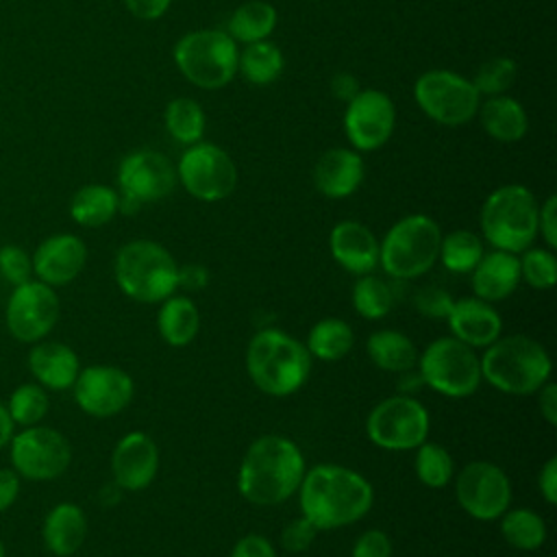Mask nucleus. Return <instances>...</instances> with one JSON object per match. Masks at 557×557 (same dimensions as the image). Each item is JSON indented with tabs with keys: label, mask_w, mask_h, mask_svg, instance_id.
<instances>
[{
	"label": "nucleus",
	"mask_w": 557,
	"mask_h": 557,
	"mask_svg": "<svg viewBox=\"0 0 557 557\" xmlns=\"http://www.w3.org/2000/svg\"><path fill=\"white\" fill-rule=\"evenodd\" d=\"M298 492L302 516L318 531L361 520L374 500L372 485L366 476L335 463H320L305 472Z\"/></svg>",
	"instance_id": "1"
},
{
	"label": "nucleus",
	"mask_w": 557,
	"mask_h": 557,
	"mask_svg": "<svg viewBox=\"0 0 557 557\" xmlns=\"http://www.w3.org/2000/svg\"><path fill=\"white\" fill-rule=\"evenodd\" d=\"M305 476L300 448L283 435L257 437L239 466L237 490L255 505H278L287 500Z\"/></svg>",
	"instance_id": "2"
},
{
	"label": "nucleus",
	"mask_w": 557,
	"mask_h": 557,
	"mask_svg": "<svg viewBox=\"0 0 557 557\" xmlns=\"http://www.w3.org/2000/svg\"><path fill=\"white\" fill-rule=\"evenodd\" d=\"M246 370L261 392L289 396L307 383L311 355L292 335L278 329H263L248 344Z\"/></svg>",
	"instance_id": "3"
},
{
	"label": "nucleus",
	"mask_w": 557,
	"mask_h": 557,
	"mask_svg": "<svg viewBox=\"0 0 557 557\" xmlns=\"http://www.w3.org/2000/svg\"><path fill=\"white\" fill-rule=\"evenodd\" d=\"M481 379L492 387L527 396L537 392L550 376L553 363L546 348L529 335H507L485 346L479 357Z\"/></svg>",
	"instance_id": "4"
},
{
	"label": "nucleus",
	"mask_w": 557,
	"mask_h": 557,
	"mask_svg": "<svg viewBox=\"0 0 557 557\" xmlns=\"http://www.w3.org/2000/svg\"><path fill=\"white\" fill-rule=\"evenodd\" d=\"M117 287L137 302H163L174 294L178 265L157 242L133 239L124 244L113 261Z\"/></svg>",
	"instance_id": "5"
},
{
	"label": "nucleus",
	"mask_w": 557,
	"mask_h": 557,
	"mask_svg": "<svg viewBox=\"0 0 557 557\" xmlns=\"http://www.w3.org/2000/svg\"><path fill=\"white\" fill-rule=\"evenodd\" d=\"M537 211L540 205L529 187L503 185L481 207V233L496 250L522 252L537 237Z\"/></svg>",
	"instance_id": "6"
},
{
	"label": "nucleus",
	"mask_w": 557,
	"mask_h": 557,
	"mask_svg": "<svg viewBox=\"0 0 557 557\" xmlns=\"http://www.w3.org/2000/svg\"><path fill=\"white\" fill-rule=\"evenodd\" d=\"M442 231L433 218L411 213L400 218L379 244V263L385 274L409 281L433 268L440 255Z\"/></svg>",
	"instance_id": "7"
},
{
	"label": "nucleus",
	"mask_w": 557,
	"mask_h": 557,
	"mask_svg": "<svg viewBox=\"0 0 557 557\" xmlns=\"http://www.w3.org/2000/svg\"><path fill=\"white\" fill-rule=\"evenodd\" d=\"M239 50L226 30L200 28L185 33L174 46L181 74L200 89H220L237 74Z\"/></svg>",
	"instance_id": "8"
},
{
	"label": "nucleus",
	"mask_w": 557,
	"mask_h": 557,
	"mask_svg": "<svg viewBox=\"0 0 557 557\" xmlns=\"http://www.w3.org/2000/svg\"><path fill=\"white\" fill-rule=\"evenodd\" d=\"M420 379L448 398H466L481 383V363L474 348L457 337H440L420 355Z\"/></svg>",
	"instance_id": "9"
},
{
	"label": "nucleus",
	"mask_w": 557,
	"mask_h": 557,
	"mask_svg": "<svg viewBox=\"0 0 557 557\" xmlns=\"http://www.w3.org/2000/svg\"><path fill=\"white\" fill-rule=\"evenodd\" d=\"M418 107L442 126L470 122L481 104V96L470 78L450 70H426L413 85Z\"/></svg>",
	"instance_id": "10"
},
{
	"label": "nucleus",
	"mask_w": 557,
	"mask_h": 557,
	"mask_svg": "<svg viewBox=\"0 0 557 557\" xmlns=\"http://www.w3.org/2000/svg\"><path fill=\"white\" fill-rule=\"evenodd\" d=\"M176 185V170L157 150H133L117 168V211L135 213L144 202L165 198Z\"/></svg>",
	"instance_id": "11"
},
{
	"label": "nucleus",
	"mask_w": 557,
	"mask_h": 557,
	"mask_svg": "<svg viewBox=\"0 0 557 557\" xmlns=\"http://www.w3.org/2000/svg\"><path fill=\"white\" fill-rule=\"evenodd\" d=\"M372 444L385 450H413L429 435V411L413 396H389L374 405L366 420Z\"/></svg>",
	"instance_id": "12"
},
{
	"label": "nucleus",
	"mask_w": 557,
	"mask_h": 557,
	"mask_svg": "<svg viewBox=\"0 0 557 557\" xmlns=\"http://www.w3.org/2000/svg\"><path fill=\"white\" fill-rule=\"evenodd\" d=\"M176 178L194 198L218 202L233 194L237 185V168L224 148L209 141H196L181 154Z\"/></svg>",
	"instance_id": "13"
},
{
	"label": "nucleus",
	"mask_w": 557,
	"mask_h": 557,
	"mask_svg": "<svg viewBox=\"0 0 557 557\" xmlns=\"http://www.w3.org/2000/svg\"><path fill=\"white\" fill-rule=\"evenodd\" d=\"M13 470L28 481H52L72 461V446L63 433L50 426H24L9 442Z\"/></svg>",
	"instance_id": "14"
},
{
	"label": "nucleus",
	"mask_w": 557,
	"mask_h": 557,
	"mask_svg": "<svg viewBox=\"0 0 557 557\" xmlns=\"http://www.w3.org/2000/svg\"><path fill=\"white\" fill-rule=\"evenodd\" d=\"M61 302L54 287L41 281H26L15 285L4 309L9 333L22 344L41 342L57 324Z\"/></svg>",
	"instance_id": "15"
},
{
	"label": "nucleus",
	"mask_w": 557,
	"mask_h": 557,
	"mask_svg": "<svg viewBox=\"0 0 557 557\" xmlns=\"http://www.w3.org/2000/svg\"><path fill=\"white\" fill-rule=\"evenodd\" d=\"M455 494L466 513L476 520L500 518L511 503V483L492 461H470L457 474Z\"/></svg>",
	"instance_id": "16"
},
{
	"label": "nucleus",
	"mask_w": 557,
	"mask_h": 557,
	"mask_svg": "<svg viewBox=\"0 0 557 557\" xmlns=\"http://www.w3.org/2000/svg\"><path fill=\"white\" fill-rule=\"evenodd\" d=\"M394 126L396 107L381 89H359V94L346 102L344 133L352 148L370 152L385 146Z\"/></svg>",
	"instance_id": "17"
},
{
	"label": "nucleus",
	"mask_w": 557,
	"mask_h": 557,
	"mask_svg": "<svg viewBox=\"0 0 557 557\" xmlns=\"http://www.w3.org/2000/svg\"><path fill=\"white\" fill-rule=\"evenodd\" d=\"M76 405L94 418H111L128 407L133 400V379L115 366L83 368L72 385Z\"/></svg>",
	"instance_id": "18"
},
{
	"label": "nucleus",
	"mask_w": 557,
	"mask_h": 557,
	"mask_svg": "<svg viewBox=\"0 0 557 557\" xmlns=\"http://www.w3.org/2000/svg\"><path fill=\"white\" fill-rule=\"evenodd\" d=\"M30 261L37 281L50 287H61L72 283L83 272L87 246L78 235L54 233L35 248Z\"/></svg>",
	"instance_id": "19"
},
{
	"label": "nucleus",
	"mask_w": 557,
	"mask_h": 557,
	"mask_svg": "<svg viewBox=\"0 0 557 557\" xmlns=\"http://www.w3.org/2000/svg\"><path fill=\"white\" fill-rule=\"evenodd\" d=\"M159 470V448L154 440L141 431L126 433L113 448L111 472L122 490H144L152 483Z\"/></svg>",
	"instance_id": "20"
},
{
	"label": "nucleus",
	"mask_w": 557,
	"mask_h": 557,
	"mask_svg": "<svg viewBox=\"0 0 557 557\" xmlns=\"http://www.w3.org/2000/svg\"><path fill=\"white\" fill-rule=\"evenodd\" d=\"M453 337L470 348H485L500 337L503 320L498 311L481 298H459L446 315Z\"/></svg>",
	"instance_id": "21"
},
{
	"label": "nucleus",
	"mask_w": 557,
	"mask_h": 557,
	"mask_svg": "<svg viewBox=\"0 0 557 557\" xmlns=\"http://www.w3.org/2000/svg\"><path fill=\"white\" fill-rule=\"evenodd\" d=\"M333 259L352 274H370L379 265V242L374 233L355 220L337 222L329 237Z\"/></svg>",
	"instance_id": "22"
},
{
	"label": "nucleus",
	"mask_w": 557,
	"mask_h": 557,
	"mask_svg": "<svg viewBox=\"0 0 557 557\" xmlns=\"http://www.w3.org/2000/svg\"><path fill=\"white\" fill-rule=\"evenodd\" d=\"M366 176V165L359 152L348 148H331L322 152L313 168V183L326 198H346L359 189Z\"/></svg>",
	"instance_id": "23"
},
{
	"label": "nucleus",
	"mask_w": 557,
	"mask_h": 557,
	"mask_svg": "<svg viewBox=\"0 0 557 557\" xmlns=\"http://www.w3.org/2000/svg\"><path fill=\"white\" fill-rule=\"evenodd\" d=\"M28 370L44 389H70L81 372L78 355L61 342H35L28 352Z\"/></svg>",
	"instance_id": "24"
},
{
	"label": "nucleus",
	"mask_w": 557,
	"mask_h": 557,
	"mask_svg": "<svg viewBox=\"0 0 557 557\" xmlns=\"http://www.w3.org/2000/svg\"><path fill=\"white\" fill-rule=\"evenodd\" d=\"M520 283V257L507 250L483 252L472 270V289L476 298L496 302L513 294Z\"/></svg>",
	"instance_id": "25"
},
{
	"label": "nucleus",
	"mask_w": 557,
	"mask_h": 557,
	"mask_svg": "<svg viewBox=\"0 0 557 557\" xmlns=\"http://www.w3.org/2000/svg\"><path fill=\"white\" fill-rule=\"evenodd\" d=\"M87 537L85 511L74 503L54 505L41 524V540L50 555L72 557Z\"/></svg>",
	"instance_id": "26"
},
{
	"label": "nucleus",
	"mask_w": 557,
	"mask_h": 557,
	"mask_svg": "<svg viewBox=\"0 0 557 557\" xmlns=\"http://www.w3.org/2000/svg\"><path fill=\"white\" fill-rule=\"evenodd\" d=\"M476 113L483 131L500 144H513L527 135V128H529L527 111L516 98L507 94L487 98L485 102L479 104Z\"/></svg>",
	"instance_id": "27"
},
{
	"label": "nucleus",
	"mask_w": 557,
	"mask_h": 557,
	"mask_svg": "<svg viewBox=\"0 0 557 557\" xmlns=\"http://www.w3.org/2000/svg\"><path fill=\"white\" fill-rule=\"evenodd\" d=\"M276 9L265 0H248L239 4L228 17V35L235 44L263 41L276 28Z\"/></svg>",
	"instance_id": "28"
},
{
	"label": "nucleus",
	"mask_w": 557,
	"mask_h": 557,
	"mask_svg": "<svg viewBox=\"0 0 557 557\" xmlns=\"http://www.w3.org/2000/svg\"><path fill=\"white\" fill-rule=\"evenodd\" d=\"M117 213V191L113 187L91 183L81 187L70 200V215L87 228L104 226Z\"/></svg>",
	"instance_id": "29"
},
{
	"label": "nucleus",
	"mask_w": 557,
	"mask_h": 557,
	"mask_svg": "<svg viewBox=\"0 0 557 557\" xmlns=\"http://www.w3.org/2000/svg\"><path fill=\"white\" fill-rule=\"evenodd\" d=\"M157 326L170 346H187L198 333L200 315L187 296H168L159 309Z\"/></svg>",
	"instance_id": "30"
},
{
	"label": "nucleus",
	"mask_w": 557,
	"mask_h": 557,
	"mask_svg": "<svg viewBox=\"0 0 557 557\" xmlns=\"http://www.w3.org/2000/svg\"><path fill=\"white\" fill-rule=\"evenodd\" d=\"M368 355L372 363L385 372H409L418 363V350L413 342L392 329L376 331L368 337Z\"/></svg>",
	"instance_id": "31"
},
{
	"label": "nucleus",
	"mask_w": 557,
	"mask_h": 557,
	"mask_svg": "<svg viewBox=\"0 0 557 557\" xmlns=\"http://www.w3.org/2000/svg\"><path fill=\"white\" fill-rule=\"evenodd\" d=\"M355 335L342 318H324L315 322L307 335V350L320 361H339L352 348Z\"/></svg>",
	"instance_id": "32"
},
{
	"label": "nucleus",
	"mask_w": 557,
	"mask_h": 557,
	"mask_svg": "<svg viewBox=\"0 0 557 557\" xmlns=\"http://www.w3.org/2000/svg\"><path fill=\"white\" fill-rule=\"evenodd\" d=\"M285 59L276 44L263 39L255 44H246L244 52L237 59V72L252 85H270L283 72Z\"/></svg>",
	"instance_id": "33"
},
{
	"label": "nucleus",
	"mask_w": 557,
	"mask_h": 557,
	"mask_svg": "<svg viewBox=\"0 0 557 557\" xmlns=\"http://www.w3.org/2000/svg\"><path fill=\"white\" fill-rule=\"evenodd\" d=\"M163 120H165V128H168L170 137L176 139L178 144L191 146V144L200 141L205 135L207 115L194 98L183 96V98L170 100L165 107Z\"/></svg>",
	"instance_id": "34"
},
{
	"label": "nucleus",
	"mask_w": 557,
	"mask_h": 557,
	"mask_svg": "<svg viewBox=\"0 0 557 557\" xmlns=\"http://www.w3.org/2000/svg\"><path fill=\"white\" fill-rule=\"evenodd\" d=\"M500 533L518 550H535L546 540V524L533 509H507L500 516Z\"/></svg>",
	"instance_id": "35"
},
{
	"label": "nucleus",
	"mask_w": 557,
	"mask_h": 557,
	"mask_svg": "<svg viewBox=\"0 0 557 557\" xmlns=\"http://www.w3.org/2000/svg\"><path fill=\"white\" fill-rule=\"evenodd\" d=\"M483 242L479 235L466 228H457L442 237L440 242V255L444 268L455 274H468L474 270L479 259L483 257Z\"/></svg>",
	"instance_id": "36"
},
{
	"label": "nucleus",
	"mask_w": 557,
	"mask_h": 557,
	"mask_svg": "<svg viewBox=\"0 0 557 557\" xmlns=\"http://www.w3.org/2000/svg\"><path fill=\"white\" fill-rule=\"evenodd\" d=\"M394 289L374 274H363L352 287V305L361 318L379 320L394 307Z\"/></svg>",
	"instance_id": "37"
},
{
	"label": "nucleus",
	"mask_w": 557,
	"mask_h": 557,
	"mask_svg": "<svg viewBox=\"0 0 557 557\" xmlns=\"http://www.w3.org/2000/svg\"><path fill=\"white\" fill-rule=\"evenodd\" d=\"M48 405V394L39 383H22L11 392L7 409L15 426H33L44 420Z\"/></svg>",
	"instance_id": "38"
},
{
	"label": "nucleus",
	"mask_w": 557,
	"mask_h": 557,
	"mask_svg": "<svg viewBox=\"0 0 557 557\" xmlns=\"http://www.w3.org/2000/svg\"><path fill=\"white\" fill-rule=\"evenodd\" d=\"M416 474L429 487H444L453 479V457L450 453L435 444L422 442L416 453Z\"/></svg>",
	"instance_id": "39"
},
{
	"label": "nucleus",
	"mask_w": 557,
	"mask_h": 557,
	"mask_svg": "<svg viewBox=\"0 0 557 557\" xmlns=\"http://www.w3.org/2000/svg\"><path fill=\"white\" fill-rule=\"evenodd\" d=\"M518 76V67L516 61L509 57H492L487 59L474 74L472 85L476 87L479 96H503L507 94V89L513 85Z\"/></svg>",
	"instance_id": "40"
},
{
	"label": "nucleus",
	"mask_w": 557,
	"mask_h": 557,
	"mask_svg": "<svg viewBox=\"0 0 557 557\" xmlns=\"http://www.w3.org/2000/svg\"><path fill=\"white\" fill-rule=\"evenodd\" d=\"M520 259V278L535 289H550L557 281V259L550 248H527Z\"/></svg>",
	"instance_id": "41"
},
{
	"label": "nucleus",
	"mask_w": 557,
	"mask_h": 557,
	"mask_svg": "<svg viewBox=\"0 0 557 557\" xmlns=\"http://www.w3.org/2000/svg\"><path fill=\"white\" fill-rule=\"evenodd\" d=\"M0 276L4 281H9L13 287L30 281V276H33L30 255L17 244L2 246L0 248Z\"/></svg>",
	"instance_id": "42"
},
{
	"label": "nucleus",
	"mask_w": 557,
	"mask_h": 557,
	"mask_svg": "<svg viewBox=\"0 0 557 557\" xmlns=\"http://www.w3.org/2000/svg\"><path fill=\"white\" fill-rule=\"evenodd\" d=\"M453 296L442 289V287H435V285H426L422 289H418L416 298H413V305L416 309L426 315V318H444L448 315L450 307H453Z\"/></svg>",
	"instance_id": "43"
},
{
	"label": "nucleus",
	"mask_w": 557,
	"mask_h": 557,
	"mask_svg": "<svg viewBox=\"0 0 557 557\" xmlns=\"http://www.w3.org/2000/svg\"><path fill=\"white\" fill-rule=\"evenodd\" d=\"M318 529L305 518H294L292 522L285 524L283 533H281V546L289 553H302L311 546V542L315 540Z\"/></svg>",
	"instance_id": "44"
},
{
	"label": "nucleus",
	"mask_w": 557,
	"mask_h": 557,
	"mask_svg": "<svg viewBox=\"0 0 557 557\" xmlns=\"http://www.w3.org/2000/svg\"><path fill=\"white\" fill-rule=\"evenodd\" d=\"M392 555V542L385 531L381 529H368L361 533L352 546V557H389Z\"/></svg>",
	"instance_id": "45"
},
{
	"label": "nucleus",
	"mask_w": 557,
	"mask_h": 557,
	"mask_svg": "<svg viewBox=\"0 0 557 557\" xmlns=\"http://www.w3.org/2000/svg\"><path fill=\"white\" fill-rule=\"evenodd\" d=\"M537 233L550 250L557 248V198L548 196L537 211Z\"/></svg>",
	"instance_id": "46"
},
{
	"label": "nucleus",
	"mask_w": 557,
	"mask_h": 557,
	"mask_svg": "<svg viewBox=\"0 0 557 557\" xmlns=\"http://www.w3.org/2000/svg\"><path fill=\"white\" fill-rule=\"evenodd\" d=\"M231 557H276V550L270 544V540L257 533H250L237 540V544L231 550Z\"/></svg>",
	"instance_id": "47"
},
{
	"label": "nucleus",
	"mask_w": 557,
	"mask_h": 557,
	"mask_svg": "<svg viewBox=\"0 0 557 557\" xmlns=\"http://www.w3.org/2000/svg\"><path fill=\"white\" fill-rule=\"evenodd\" d=\"M22 476L13 468H0V513L7 511L20 496Z\"/></svg>",
	"instance_id": "48"
},
{
	"label": "nucleus",
	"mask_w": 557,
	"mask_h": 557,
	"mask_svg": "<svg viewBox=\"0 0 557 557\" xmlns=\"http://www.w3.org/2000/svg\"><path fill=\"white\" fill-rule=\"evenodd\" d=\"M124 7L139 20H159L168 9L172 0H122Z\"/></svg>",
	"instance_id": "49"
},
{
	"label": "nucleus",
	"mask_w": 557,
	"mask_h": 557,
	"mask_svg": "<svg viewBox=\"0 0 557 557\" xmlns=\"http://www.w3.org/2000/svg\"><path fill=\"white\" fill-rule=\"evenodd\" d=\"M540 492L548 505L557 503V457H550L540 470Z\"/></svg>",
	"instance_id": "50"
},
{
	"label": "nucleus",
	"mask_w": 557,
	"mask_h": 557,
	"mask_svg": "<svg viewBox=\"0 0 557 557\" xmlns=\"http://www.w3.org/2000/svg\"><path fill=\"white\" fill-rule=\"evenodd\" d=\"M209 281V272L205 265L191 263V265H183L178 268V278L176 285L183 289H202Z\"/></svg>",
	"instance_id": "51"
},
{
	"label": "nucleus",
	"mask_w": 557,
	"mask_h": 557,
	"mask_svg": "<svg viewBox=\"0 0 557 557\" xmlns=\"http://www.w3.org/2000/svg\"><path fill=\"white\" fill-rule=\"evenodd\" d=\"M537 392H540V396H537L540 413L544 416V420L548 424H557V385L546 381Z\"/></svg>",
	"instance_id": "52"
},
{
	"label": "nucleus",
	"mask_w": 557,
	"mask_h": 557,
	"mask_svg": "<svg viewBox=\"0 0 557 557\" xmlns=\"http://www.w3.org/2000/svg\"><path fill=\"white\" fill-rule=\"evenodd\" d=\"M331 91H333V96L337 100L348 102V100H352L359 94V81L352 74H348V72H339L331 81Z\"/></svg>",
	"instance_id": "53"
},
{
	"label": "nucleus",
	"mask_w": 557,
	"mask_h": 557,
	"mask_svg": "<svg viewBox=\"0 0 557 557\" xmlns=\"http://www.w3.org/2000/svg\"><path fill=\"white\" fill-rule=\"evenodd\" d=\"M13 435H15V422H13V418L9 416L7 405L0 403V450H2L4 446H9V442H11Z\"/></svg>",
	"instance_id": "54"
},
{
	"label": "nucleus",
	"mask_w": 557,
	"mask_h": 557,
	"mask_svg": "<svg viewBox=\"0 0 557 557\" xmlns=\"http://www.w3.org/2000/svg\"><path fill=\"white\" fill-rule=\"evenodd\" d=\"M0 557H7V550H4V542L0 540Z\"/></svg>",
	"instance_id": "55"
}]
</instances>
